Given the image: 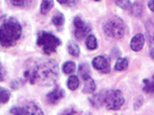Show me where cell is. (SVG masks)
Returning a JSON list of instances; mask_svg holds the SVG:
<instances>
[{"label":"cell","mask_w":154,"mask_h":115,"mask_svg":"<svg viewBox=\"0 0 154 115\" xmlns=\"http://www.w3.org/2000/svg\"><path fill=\"white\" fill-rule=\"evenodd\" d=\"M23 79L32 85L51 86L59 78L58 62L52 58H32L25 63Z\"/></svg>","instance_id":"obj_1"},{"label":"cell","mask_w":154,"mask_h":115,"mask_svg":"<svg viewBox=\"0 0 154 115\" xmlns=\"http://www.w3.org/2000/svg\"><path fill=\"white\" fill-rule=\"evenodd\" d=\"M22 34V26L14 17L6 18L0 25V45L11 47L17 44Z\"/></svg>","instance_id":"obj_2"},{"label":"cell","mask_w":154,"mask_h":115,"mask_svg":"<svg viewBox=\"0 0 154 115\" xmlns=\"http://www.w3.org/2000/svg\"><path fill=\"white\" fill-rule=\"evenodd\" d=\"M103 30L107 37L114 40L123 38L127 32V25L120 16H110L103 24Z\"/></svg>","instance_id":"obj_3"},{"label":"cell","mask_w":154,"mask_h":115,"mask_svg":"<svg viewBox=\"0 0 154 115\" xmlns=\"http://www.w3.org/2000/svg\"><path fill=\"white\" fill-rule=\"evenodd\" d=\"M36 44L45 54L50 55L57 52L58 48L62 45V41L52 33L42 30L37 34Z\"/></svg>","instance_id":"obj_4"},{"label":"cell","mask_w":154,"mask_h":115,"mask_svg":"<svg viewBox=\"0 0 154 115\" xmlns=\"http://www.w3.org/2000/svg\"><path fill=\"white\" fill-rule=\"evenodd\" d=\"M125 97L120 90H106L104 105L108 110L116 111L119 110L125 104Z\"/></svg>","instance_id":"obj_5"},{"label":"cell","mask_w":154,"mask_h":115,"mask_svg":"<svg viewBox=\"0 0 154 115\" xmlns=\"http://www.w3.org/2000/svg\"><path fill=\"white\" fill-rule=\"evenodd\" d=\"M73 25L74 28V34L76 39L81 41L88 36V34L91 32V25L87 22L81 16L76 15L73 19Z\"/></svg>","instance_id":"obj_6"},{"label":"cell","mask_w":154,"mask_h":115,"mask_svg":"<svg viewBox=\"0 0 154 115\" xmlns=\"http://www.w3.org/2000/svg\"><path fill=\"white\" fill-rule=\"evenodd\" d=\"M11 113L13 115H44L42 110L33 102L13 107L11 110Z\"/></svg>","instance_id":"obj_7"},{"label":"cell","mask_w":154,"mask_h":115,"mask_svg":"<svg viewBox=\"0 0 154 115\" xmlns=\"http://www.w3.org/2000/svg\"><path fill=\"white\" fill-rule=\"evenodd\" d=\"M94 69L102 74H109L111 72V58L107 55L102 54L94 58L91 60Z\"/></svg>","instance_id":"obj_8"},{"label":"cell","mask_w":154,"mask_h":115,"mask_svg":"<svg viewBox=\"0 0 154 115\" xmlns=\"http://www.w3.org/2000/svg\"><path fill=\"white\" fill-rule=\"evenodd\" d=\"M65 95H66L65 90L59 85H56L45 96V100L49 105H56L63 99Z\"/></svg>","instance_id":"obj_9"},{"label":"cell","mask_w":154,"mask_h":115,"mask_svg":"<svg viewBox=\"0 0 154 115\" xmlns=\"http://www.w3.org/2000/svg\"><path fill=\"white\" fill-rule=\"evenodd\" d=\"M144 42H145V38L143 34H136L131 39L129 44L130 48L132 51L136 52L141 51L144 45Z\"/></svg>","instance_id":"obj_10"},{"label":"cell","mask_w":154,"mask_h":115,"mask_svg":"<svg viewBox=\"0 0 154 115\" xmlns=\"http://www.w3.org/2000/svg\"><path fill=\"white\" fill-rule=\"evenodd\" d=\"M83 80V88L82 89V93L85 95L93 94L96 91V84L94 79L91 75L84 77Z\"/></svg>","instance_id":"obj_11"},{"label":"cell","mask_w":154,"mask_h":115,"mask_svg":"<svg viewBox=\"0 0 154 115\" xmlns=\"http://www.w3.org/2000/svg\"><path fill=\"white\" fill-rule=\"evenodd\" d=\"M107 90H100L89 98L90 104L95 108H100L104 105L105 93Z\"/></svg>","instance_id":"obj_12"},{"label":"cell","mask_w":154,"mask_h":115,"mask_svg":"<svg viewBox=\"0 0 154 115\" xmlns=\"http://www.w3.org/2000/svg\"><path fill=\"white\" fill-rule=\"evenodd\" d=\"M52 23L59 32L63 30L64 25L66 23V17L61 12L58 11L52 17Z\"/></svg>","instance_id":"obj_13"},{"label":"cell","mask_w":154,"mask_h":115,"mask_svg":"<svg viewBox=\"0 0 154 115\" xmlns=\"http://www.w3.org/2000/svg\"><path fill=\"white\" fill-rule=\"evenodd\" d=\"M67 52L69 54L74 58H79L81 54V49L75 40H70L67 43Z\"/></svg>","instance_id":"obj_14"},{"label":"cell","mask_w":154,"mask_h":115,"mask_svg":"<svg viewBox=\"0 0 154 115\" xmlns=\"http://www.w3.org/2000/svg\"><path fill=\"white\" fill-rule=\"evenodd\" d=\"M129 10L132 15L136 16L137 18H140L143 14L144 6L140 2L136 1L134 4H131V6Z\"/></svg>","instance_id":"obj_15"},{"label":"cell","mask_w":154,"mask_h":115,"mask_svg":"<svg viewBox=\"0 0 154 115\" xmlns=\"http://www.w3.org/2000/svg\"><path fill=\"white\" fill-rule=\"evenodd\" d=\"M145 30H146L148 43L151 46V47H152L153 44V32H154L153 23L152 21L148 20L146 21L145 23Z\"/></svg>","instance_id":"obj_16"},{"label":"cell","mask_w":154,"mask_h":115,"mask_svg":"<svg viewBox=\"0 0 154 115\" xmlns=\"http://www.w3.org/2000/svg\"><path fill=\"white\" fill-rule=\"evenodd\" d=\"M85 45L87 49L90 51H94L98 49V41L97 38L94 34H90L87 36L85 38Z\"/></svg>","instance_id":"obj_17"},{"label":"cell","mask_w":154,"mask_h":115,"mask_svg":"<svg viewBox=\"0 0 154 115\" xmlns=\"http://www.w3.org/2000/svg\"><path fill=\"white\" fill-rule=\"evenodd\" d=\"M129 68V61L126 58L120 57L117 58L114 65V69L118 71H125Z\"/></svg>","instance_id":"obj_18"},{"label":"cell","mask_w":154,"mask_h":115,"mask_svg":"<svg viewBox=\"0 0 154 115\" xmlns=\"http://www.w3.org/2000/svg\"><path fill=\"white\" fill-rule=\"evenodd\" d=\"M76 70V64L73 60H67L65 62L62 66V71L65 74L71 75Z\"/></svg>","instance_id":"obj_19"},{"label":"cell","mask_w":154,"mask_h":115,"mask_svg":"<svg viewBox=\"0 0 154 115\" xmlns=\"http://www.w3.org/2000/svg\"><path fill=\"white\" fill-rule=\"evenodd\" d=\"M79 85H80V81L77 75H71L67 79V86L70 90H76L79 87Z\"/></svg>","instance_id":"obj_20"},{"label":"cell","mask_w":154,"mask_h":115,"mask_svg":"<svg viewBox=\"0 0 154 115\" xmlns=\"http://www.w3.org/2000/svg\"><path fill=\"white\" fill-rule=\"evenodd\" d=\"M54 6V1L52 0H44L40 5V12L43 15H45L51 10Z\"/></svg>","instance_id":"obj_21"},{"label":"cell","mask_w":154,"mask_h":115,"mask_svg":"<svg viewBox=\"0 0 154 115\" xmlns=\"http://www.w3.org/2000/svg\"><path fill=\"white\" fill-rule=\"evenodd\" d=\"M143 82L144 84V87L143 90L144 93L146 95H153L154 92V81L153 78L150 80L149 79L145 78L143 80Z\"/></svg>","instance_id":"obj_22"},{"label":"cell","mask_w":154,"mask_h":115,"mask_svg":"<svg viewBox=\"0 0 154 115\" xmlns=\"http://www.w3.org/2000/svg\"><path fill=\"white\" fill-rule=\"evenodd\" d=\"M11 94L6 88L0 86V105L6 104L11 99Z\"/></svg>","instance_id":"obj_23"},{"label":"cell","mask_w":154,"mask_h":115,"mask_svg":"<svg viewBox=\"0 0 154 115\" xmlns=\"http://www.w3.org/2000/svg\"><path fill=\"white\" fill-rule=\"evenodd\" d=\"M78 74L81 78H83L85 76L90 75V68L89 64L86 62H83V63L79 64Z\"/></svg>","instance_id":"obj_24"},{"label":"cell","mask_w":154,"mask_h":115,"mask_svg":"<svg viewBox=\"0 0 154 115\" xmlns=\"http://www.w3.org/2000/svg\"><path fill=\"white\" fill-rule=\"evenodd\" d=\"M26 81L23 78H18L13 80L10 83V86L13 90H18L25 85Z\"/></svg>","instance_id":"obj_25"},{"label":"cell","mask_w":154,"mask_h":115,"mask_svg":"<svg viewBox=\"0 0 154 115\" xmlns=\"http://www.w3.org/2000/svg\"><path fill=\"white\" fill-rule=\"evenodd\" d=\"M13 6L15 7H18V8H25L27 7L28 5L31 4L32 3V1H25V0H11L10 1Z\"/></svg>","instance_id":"obj_26"},{"label":"cell","mask_w":154,"mask_h":115,"mask_svg":"<svg viewBox=\"0 0 154 115\" xmlns=\"http://www.w3.org/2000/svg\"><path fill=\"white\" fill-rule=\"evenodd\" d=\"M115 4L117 6H119L120 8H121L124 10H129L131 6V2L128 0H122V1H114Z\"/></svg>","instance_id":"obj_27"},{"label":"cell","mask_w":154,"mask_h":115,"mask_svg":"<svg viewBox=\"0 0 154 115\" xmlns=\"http://www.w3.org/2000/svg\"><path fill=\"white\" fill-rule=\"evenodd\" d=\"M144 104V98L142 95L138 96V97L136 98V101H135L134 104V109L135 111H138L140 108L143 106V105Z\"/></svg>","instance_id":"obj_28"},{"label":"cell","mask_w":154,"mask_h":115,"mask_svg":"<svg viewBox=\"0 0 154 115\" xmlns=\"http://www.w3.org/2000/svg\"><path fill=\"white\" fill-rule=\"evenodd\" d=\"M57 1L59 2L60 4L68 6L69 8H73L74 6H75L76 5L78 4V1H74V0H66V1H65V0H61V1H60V0H58Z\"/></svg>","instance_id":"obj_29"},{"label":"cell","mask_w":154,"mask_h":115,"mask_svg":"<svg viewBox=\"0 0 154 115\" xmlns=\"http://www.w3.org/2000/svg\"><path fill=\"white\" fill-rule=\"evenodd\" d=\"M61 115H81V114L74 108H69L63 112Z\"/></svg>","instance_id":"obj_30"},{"label":"cell","mask_w":154,"mask_h":115,"mask_svg":"<svg viewBox=\"0 0 154 115\" xmlns=\"http://www.w3.org/2000/svg\"><path fill=\"white\" fill-rule=\"evenodd\" d=\"M6 75V71L5 69L3 64L2 63L1 60H0V81H2L5 78Z\"/></svg>","instance_id":"obj_31"},{"label":"cell","mask_w":154,"mask_h":115,"mask_svg":"<svg viewBox=\"0 0 154 115\" xmlns=\"http://www.w3.org/2000/svg\"><path fill=\"white\" fill-rule=\"evenodd\" d=\"M111 54L113 55L114 57H118V58H120V55H121V52L120 51L119 48L115 47L112 49V53Z\"/></svg>","instance_id":"obj_32"},{"label":"cell","mask_w":154,"mask_h":115,"mask_svg":"<svg viewBox=\"0 0 154 115\" xmlns=\"http://www.w3.org/2000/svg\"><path fill=\"white\" fill-rule=\"evenodd\" d=\"M147 6H148V8L153 13L154 11V7H153V1L152 0H150V1H149L147 2Z\"/></svg>","instance_id":"obj_33"},{"label":"cell","mask_w":154,"mask_h":115,"mask_svg":"<svg viewBox=\"0 0 154 115\" xmlns=\"http://www.w3.org/2000/svg\"><path fill=\"white\" fill-rule=\"evenodd\" d=\"M149 55H150V57L153 60V58H154V49H153V47H151V49H150V52H149Z\"/></svg>","instance_id":"obj_34"},{"label":"cell","mask_w":154,"mask_h":115,"mask_svg":"<svg viewBox=\"0 0 154 115\" xmlns=\"http://www.w3.org/2000/svg\"><path fill=\"white\" fill-rule=\"evenodd\" d=\"M85 115H92V114H91L90 113V112H89V113H88V114H85Z\"/></svg>","instance_id":"obj_35"},{"label":"cell","mask_w":154,"mask_h":115,"mask_svg":"<svg viewBox=\"0 0 154 115\" xmlns=\"http://www.w3.org/2000/svg\"><path fill=\"white\" fill-rule=\"evenodd\" d=\"M96 1V2H100L101 1Z\"/></svg>","instance_id":"obj_36"}]
</instances>
